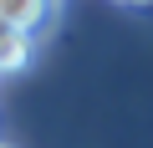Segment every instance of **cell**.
Here are the masks:
<instances>
[{"label": "cell", "mask_w": 153, "mask_h": 148, "mask_svg": "<svg viewBox=\"0 0 153 148\" xmlns=\"http://www.w3.org/2000/svg\"><path fill=\"white\" fill-rule=\"evenodd\" d=\"M128 5H148V0H128Z\"/></svg>", "instance_id": "cell-3"}, {"label": "cell", "mask_w": 153, "mask_h": 148, "mask_svg": "<svg viewBox=\"0 0 153 148\" xmlns=\"http://www.w3.org/2000/svg\"><path fill=\"white\" fill-rule=\"evenodd\" d=\"M31 36L26 31H16L10 21H0V77H10V71H26L31 66Z\"/></svg>", "instance_id": "cell-2"}, {"label": "cell", "mask_w": 153, "mask_h": 148, "mask_svg": "<svg viewBox=\"0 0 153 148\" xmlns=\"http://www.w3.org/2000/svg\"><path fill=\"white\" fill-rule=\"evenodd\" d=\"M0 148H10V143H0Z\"/></svg>", "instance_id": "cell-4"}, {"label": "cell", "mask_w": 153, "mask_h": 148, "mask_svg": "<svg viewBox=\"0 0 153 148\" xmlns=\"http://www.w3.org/2000/svg\"><path fill=\"white\" fill-rule=\"evenodd\" d=\"M0 21H10L16 31H26L31 41L51 31L56 21V0H0Z\"/></svg>", "instance_id": "cell-1"}]
</instances>
